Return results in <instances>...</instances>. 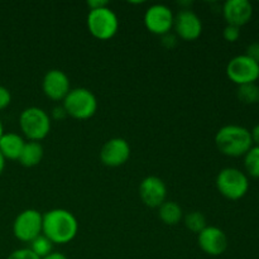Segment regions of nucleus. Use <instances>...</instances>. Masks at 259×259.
Returning <instances> with one entry per match:
<instances>
[{"mask_svg":"<svg viewBox=\"0 0 259 259\" xmlns=\"http://www.w3.org/2000/svg\"><path fill=\"white\" fill-rule=\"evenodd\" d=\"M22 133L29 142H39L51 132V116L38 106H29L19 115Z\"/></svg>","mask_w":259,"mask_h":259,"instance_id":"obj_4","label":"nucleus"},{"mask_svg":"<svg viewBox=\"0 0 259 259\" xmlns=\"http://www.w3.org/2000/svg\"><path fill=\"white\" fill-rule=\"evenodd\" d=\"M25 141L17 133H4L0 138V153L5 159L18 161L24 148Z\"/></svg>","mask_w":259,"mask_h":259,"instance_id":"obj_16","label":"nucleus"},{"mask_svg":"<svg viewBox=\"0 0 259 259\" xmlns=\"http://www.w3.org/2000/svg\"><path fill=\"white\" fill-rule=\"evenodd\" d=\"M3 134H4V125H3V121L0 119V138H2Z\"/></svg>","mask_w":259,"mask_h":259,"instance_id":"obj_33","label":"nucleus"},{"mask_svg":"<svg viewBox=\"0 0 259 259\" xmlns=\"http://www.w3.org/2000/svg\"><path fill=\"white\" fill-rule=\"evenodd\" d=\"M184 223H185V227L192 233H201L205 228L207 227L206 225V218L202 212L200 211H191L189 214L185 215L184 218Z\"/></svg>","mask_w":259,"mask_h":259,"instance_id":"obj_21","label":"nucleus"},{"mask_svg":"<svg viewBox=\"0 0 259 259\" xmlns=\"http://www.w3.org/2000/svg\"><path fill=\"white\" fill-rule=\"evenodd\" d=\"M197 243L200 249L207 255L218 257L225 253L228 249V237L218 227H206L201 233L197 234Z\"/></svg>","mask_w":259,"mask_h":259,"instance_id":"obj_14","label":"nucleus"},{"mask_svg":"<svg viewBox=\"0 0 259 259\" xmlns=\"http://www.w3.org/2000/svg\"><path fill=\"white\" fill-rule=\"evenodd\" d=\"M215 146L224 156L233 158L244 157L253 147L250 131L237 124L222 126L215 136Z\"/></svg>","mask_w":259,"mask_h":259,"instance_id":"obj_2","label":"nucleus"},{"mask_svg":"<svg viewBox=\"0 0 259 259\" xmlns=\"http://www.w3.org/2000/svg\"><path fill=\"white\" fill-rule=\"evenodd\" d=\"M162 45L166 48H168V50H172L177 45L176 35L171 34V33H167V34L162 35Z\"/></svg>","mask_w":259,"mask_h":259,"instance_id":"obj_27","label":"nucleus"},{"mask_svg":"<svg viewBox=\"0 0 259 259\" xmlns=\"http://www.w3.org/2000/svg\"><path fill=\"white\" fill-rule=\"evenodd\" d=\"M10 103H12V94H10L9 89L0 85V111L7 109Z\"/></svg>","mask_w":259,"mask_h":259,"instance_id":"obj_25","label":"nucleus"},{"mask_svg":"<svg viewBox=\"0 0 259 259\" xmlns=\"http://www.w3.org/2000/svg\"><path fill=\"white\" fill-rule=\"evenodd\" d=\"M5 161H7V159H5L4 157H3V154L0 153V175L3 174V171H4L5 168Z\"/></svg>","mask_w":259,"mask_h":259,"instance_id":"obj_32","label":"nucleus"},{"mask_svg":"<svg viewBox=\"0 0 259 259\" xmlns=\"http://www.w3.org/2000/svg\"><path fill=\"white\" fill-rule=\"evenodd\" d=\"M43 154H45V149L39 142H25L24 148L18 161L22 166L32 168L42 162Z\"/></svg>","mask_w":259,"mask_h":259,"instance_id":"obj_17","label":"nucleus"},{"mask_svg":"<svg viewBox=\"0 0 259 259\" xmlns=\"http://www.w3.org/2000/svg\"><path fill=\"white\" fill-rule=\"evenodd\" d=\"M227 76L238 86L253 83L259 78V65L247 55L235 56L228 62Z\"/></svg>","mask_w":259,"mask_h":259,"instance_id":"obj_8","label":"nucleus"},{"mask_svg":"<svg viewBox=\"0 0 259 259\" xmlns=\"http://www.w3.org/2000/svg\"><path fill=\"white\" fill-rule=\"evenodd\" d=\"M158 217L163 224L174 227L177 225L184 218V211L182 207L175 201H164L161 206L158 207Z\"/></svg>","mask_w":259,"mask_h":259,"instance_id":"obj_18","label":"nucleus"},{"mask_svg":"<svg viewBox=\"0 0 259 259\" xmlns=\"http://www.w3.org/2000/svg\"><path fill=\"white\" fill-rule=\"evenodd\" d=\"M7 259H40L34 254L29 248H20V249L14 250L8 255Z\"/></svg>","mask_w":259,"mask_h":259,"instance_id":"obj_24","label":"nucleus"},{"mask_svg":"<svg viewBox=\"0 0 259 259\" xmlns=\"http://www.w3.org/2000/svg\"><path fill=\"white\" fill-rule=\"evenodd\" d=\"M43 94L53 101H63L71 91L70 78L63 71L50 70L42 80Z\"/></svg>","mask_w":259,"mask_h":259,"instance_id":"obj_12","label":"nucleus"},{"mask_svg":"<svg viewBox=\"0 0 259 259\" xmlns=\"http://www.w3.org/2000/svg\"><path fill=\"white\" fill-rule=\"evenodd\" d=\"M217 189L220 195L228 200L243 199L249 190V180L248 176L240 169L234 167H227L223 168L217 176Z\"/></svg>","mask_w":259,"mask_h":259,"instance_id":"obj_5","label":"nucleus"},{"mask_svg":"<svg viewBox=\"0 0 259 259\" xmlns=\"http://www.w3.org/2000/svg\"><path fill=\"white\" fill-rule=\"evenodd\" d=\"M245 172L253 179H259V147L253 146L244 156Z\"/></svg>","mask_w":259,"mask_h":259,"instance_id":"obj_20","label":"nucleus"},{"mask_svg":"<svg viewBox=\"0 0 259 259\" xmlns=\"http://www.w3.org/2000/svg\"><path fill=\"white\" fill-rule=\"evenodd\" d=\"M174 28L182 40H196L202 33V22L199 15L190 9H182L175 15Z\"/></svg>","mask_w":259,"mask_h":259,"instance_id":"obj_10","label":"nucleus"},{"mask_svg":"<svg viewBox=\"0 0 259 259\" xmlns=\"http://www.w3.org/2000/svg\"><path fill=\"white\" fill-rule=\"evenodd\" d=\"M42 259H68L67 257H66L63 253H60V252H52L50 253V254L47 255V257L42 258Z\"/></svg>","mask_w":259,"mask_h":259,"instance_id":"obj_31","label":"nucleus"},{"mask_svg":"<svg viewBox=\"0 0 259 259\" xmlns=\"http://www.w3.org/2000/svg\"><path fill=\"white\" fill-rule=\"evenodd\" d=\"M237 96L239 101L247 105L259 103V86L255 82L244 83V85L238 86Z\"/></svg>","mask_w":259,"mask_h":259,"instance_id":"obj_19","label":"nucleus"},{"mask_svg":"<svg viewBox=\"0 0 259 259\" xmlns=\"http://www.w3.org/2000/svg\"><path fill=\"white\" fill-rule=\"evenodd\" d=\"M67 116L77 120H88L98 111V99L93 91L85 88L71 89L62 101Z\"/></svg>","mask_w":259,"mask_h":259,"instance_id":"obj_3","label":"nucleus"},{"mask_svg":"<svg viewBox=\"0 0 259 259\" xmlns=\"http://www.w3.org/2000/svg\"><path fill=\"white\" fill-rule=\"evenodd\" d=\"M143 20L148 32L162 37L174 28L175 15L167 5L154 4L146 10Z\"/></svg>","mask_w":259,"mask_h":259,"instance_id":"obj_9","label":"nucleus"},{"mask_svg":"<svg viewBox=\"0 0 259 259\" xmlns=\"http://www.w3.org/2000/svg\"><path fill=\"white\" fill-rule=\"evenodd\" d=\"M250 136H252L253 146L259 147V123L252 129V131H250Z\"/></svg>","mask_w":259,"mask_h":259,"instance_id":"obj_30","label":"nucleus"},{"mask_svg":"<svg viewBox=\"0 0 259 259\" xmlns=\"http://www.w3.org/2000/svg\"><path fill=\"white\" fill-rule=\"evenodd\" d=\"M52 116L56 120H63V119L67 116V113H66L65 108L62 105L61 106H55L52 110Z\"/></svg>","mask_w":259,"mask_h":259,"instance_id":"obj_28","label":"nucleus"},{"mask_svg":"<svg viewBox=\"0 0 259 259\" xmlns=\"http://www.w3.org/2000/svg\"><path fill=\"white\" fill-rule=\"evenodd\" d=\"M139 197L146 206L158 209L167 197V187L157 176H148L139 185Z\"/></svg>","mask_w":259,"mask_h":259,"instance_id":"obj_13","label":"nucleus"},{"mask_svg":"<svg viewBox=\"0 0 259 259\" xmlns=\"http://www.w3.org/2000/svg\"><path fill=\"white\" fill-rule=\"evenodd\" d=\"M88 29L96 39L109 40L118 33L119 19L109 7L90 10L88 14Z\"/></svg>","mask_w":259,"mask_h":259,"instance_id":"obj_6","label":"nucleus"},{"mask_svg":"<svg viewBox=\"0 0 259 259\" xmlns=\"http://www.w3.org/2000/svg\"><path fill=\"white\" fill-rule=\"evenodd\" d=\"M223 37H224V39L227 40V42H230V43L237 42L240 37V28L235 27V25L227 24V27H225L224 30H223Z\"/></svg>","mask_w":259,"mask_h":259,"instance_id":"obj_23","label":"nucleus"},{"mask_svg":"<svg viewBox=\"0 0 259 259\" xmlns=\"http://www.w3.org/2000/svg\"><path fill=\"white\" fill-rule=\"evenodd\" d=\"M223 17L229 25L243 27L253 17V5L248 0H228L223 5Z\"/></svg>","mask_w":259,"mask_h":259,"instance_id":"obj_15","label":"nucleus"},{"mask_svg":"<svg viewBox=\"0 0 259 259\" xmlns=\"http://www.w3.org/2000/svg\"><path fill=\"white\" fill-rule=\"evenodd\" d=\"M245 55L249 58H252L254 62H257L259 65V42H253L250 43L247 47V52Z\"/></svg>","mask_w":259,"mask_h":259,"instance_id":"obj_26","label":"nucleus"},{"mask_svg":"<svg viewBox=\"0 0 259 259\" xmlns=\"http://www.w3.org/2000/svg\"><path fill=\"white\" fill-rule=\"evenodd\" d=\"M88 7L90 10L100 9V8L109 7V3L105 0H90V2H88Z\"/></svg>","mask_w":259,"mask_h":259,"instance_id":"obj_29","label":"nucleus"},{"mask_svg":"<svg viewBox=\"0 0 259 259\" xmlns=\"http://www.w3.org/2000/svg\"><path fill=\"white\" fill-rule=\"evenodd\" d=\"M43 215L35 209L23 210L13 223V234L23 243H32L42 234Z\"/></svg>","mask_w":259,"mask_h":259,"instance_id":"obj_7","label":"nucleus"},{"mask_svg":"<svg viewBox=\"0 0 259 259\" xmlns=\"http://www.w3.org/2000/svg\"><path fill=\"white\" fill-rule=\"evenodd\" d=\"M78 233V222L66 209H52L43 215L42 234L53 244H67Z\"/></svg>","mask_w":259,"mask_h":259,"instance_id":"obj_1","label":"nucleus"},{"mask_svg":"<svg viewBox=\"0 0 259 259\" xmlns=\"http://www.w3.org/2000/svg\"><path fill=\"white\" fill-rule=\"evenodd\" d=\"M258 105H259V103H258Z\"/></svg>","mask_w":259,"mask_h":259,"instance_id":"obj_34","label":"nucleus"},{"mask_svg":"<svg viewBox=\"0 0 259 259\" xmlns=\"http://www.w3.org/2000/svg\"><path fill=\"white\" fill-rule=\"evenodd\" d=\"M131 158V146L124 138H111L100 149V161L106 167H120Z\"/></svg>","mask_w":259,"mask_h":259,"instance_id":"obj_11","label":"nucleus"},{"mask_svg":"<svg viewBox=\"0 0 259 259\" xmlns=\"http://www.w3.org/2000/svg\"><path fill=\"white\" fill-rule=\"evenodd\" d=\"M29 249L32 250L37 257L42 259L47 257L50 253L53 252V243L51 242L48 238H46L45 235L40 234L39 237H37L32 243H30Z\"/></svg>","mask_w":259,"mask_h":259,"instance_id":"obj_22","label":"nucleus"}]
</instances>
